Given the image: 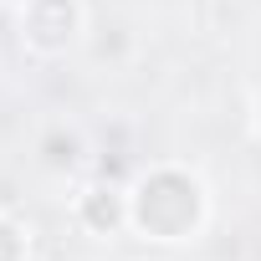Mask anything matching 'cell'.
<instances>
[{"instance_id": "7a4b0ae2", "label": "cell", "mask_w": 261, "mask_h": 261, "mask_svg": "<svg viewBox=\"0 0 261 261\" xmlns=\"http://www.w3.org/2000/svg\"><path fill=\"white\" fill-rule=\"evenodd\" d=\"M21 26H26V41L36 51H62L77 36V6L72 0H26Z\"/></svg>"}, {"instance_id": "277c9868", "label": "cell", "mask_w": 261, "mask_h": 261, "mask_svg": "<svg viewBox=\"0 0 261 261\" xmlns=\"http://www.w3.org/2000/svg\"><path fill=\"white\" fill-rule=\"evenodd\" d=\"M26 256V241H21V230L0 215V261H21Z\"/></svg>"}, {"instance_id": "3957f363", "label": "cell", "mask_w": 261, "mask_h": 261, "mask_svg": "<svg viewBox=\"0 0 261 261\" xmlns=\"http://www.w3.org/2000/svg\"><path fill=\"white\" fill-rule=\"evenodd\" d=\"M82 220H87L92 230H113V225L123 220V195L108 190V185H92V190L82 195Z\"/></svg>"}, {"instance_id": "6da1fadb", "label": "cell", "mask_w": 261, "mask_h": 261, "mask_svg": "<svg viewBox=\"0 0 261 261\" xmlns=\"http://www.w3.org/2000/svg\"><path fill=\"white\" fill-rule=\"evenodd\" d=\"M128 215H134V225L144 236H154V241H185L200 225V215H205V195H200V185L190 174L154 169L149 179H139Z\"/></svg>"}]
</instances>
